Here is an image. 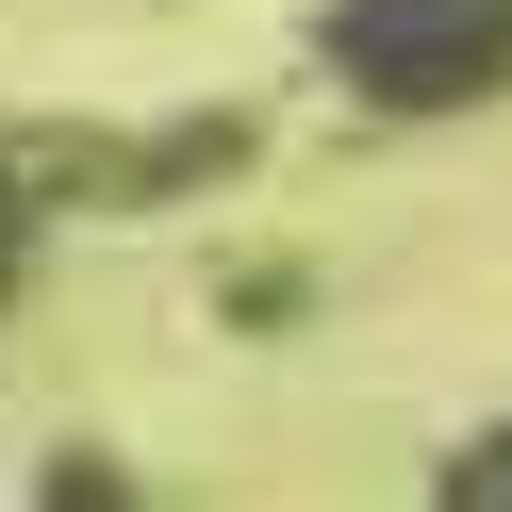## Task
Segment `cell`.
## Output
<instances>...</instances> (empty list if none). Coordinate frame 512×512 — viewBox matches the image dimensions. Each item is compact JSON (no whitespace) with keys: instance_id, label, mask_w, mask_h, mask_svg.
<instances>
[{"instance_id":"cell-3","label":"cell","mask_w":512,"mask_h":512,"mask_svg":"<svg viewBox=\"0 0 512 512\" xmlns=\"http://www.w3.org/2000/svg\"><path fill=\"white\" fill-rule=\"evenodd\" d=\"M17 265H34V215H17V182H0V298H17Z\"/></svg>"},{"instance_id":"cell-1","label":"cell","mask_w":512,"mask_h":512,"mask_svg":"<svg viewBox=\"0 0 512 512\" xmlns=\"http://www.w3.org/2000/svg\"><path fill=\"white\" fill-rule=\"evenodd\" d=\"M331 67L397 116H446L479 83H512V0H347L331 17Z\"/></svg>"},{"instance_id":"cell-2","label":"cell","mask_w":512,"mask_h":512,"mask_svg":"<svg viewBox=\"0 0 512 512\" xmlns=\"http://www.w3.org/2000/svg\"><path fill=\"white\" fill-rule=\"evenodd\" d=\"M446 512H512V430H496V446H463V463H446Z\"/></svg>"}]
</instances>
